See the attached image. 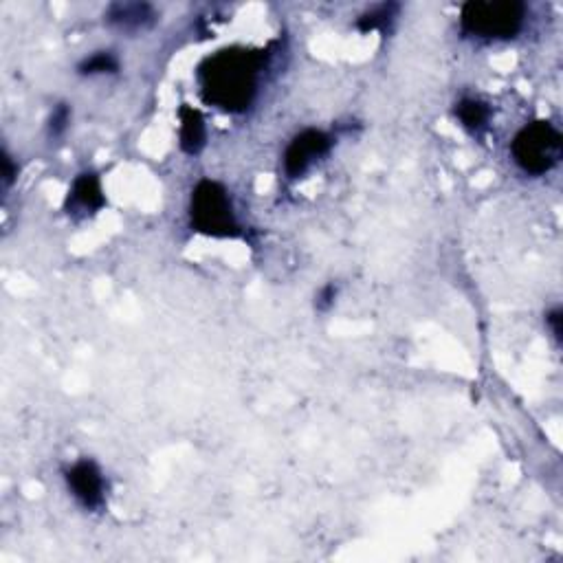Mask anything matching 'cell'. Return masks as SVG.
I'll use <instances>...</instances> for the list:
<instances>
[{"label":"cell","mask_w":563,"mask_h":563,"mask_svg":"<svg viewBox=\"0 0 563 563\" xmlns=\"http://www.w3.org/2000/svg\"><path fill=\"white\" fill-rule=\"evenodd\" d=\"M399 9H401V5H396V3L374 5L368 11H363V14L357 18V29L361 33L385 29L396 18V14H399Z\"/></svg>","instance_id":"8fae6325"},{"label":"cell","mask_w":563,"mask_h":563,"mask_svg":"<svg viewBox=\"0 0 563 563\" xmlns=\"http://www.w3.org/2000/svg\"><path fill=\"white\" fill-rule=\"evenodd\" d=\"M159 14L150 3H113L104 14L110 27L124 33H137L150 29Z\"/></svg>","instance_id":"ba28073f"},{"label":"cell","mask_w":563,"mask_h":563,"mask_svg":"<svg viewBox=\"0 0 563 563\" xmlns=\"http://www.w3.org/2000/svg\"><path fill=\"white\" fill-rule=\"evenodd\" d=\"M64 205L69 216H88L99 212L106 205L102 179L95 172H82L73 181Z\"/></svg>","instance_id":"52a82bcc"},{"label":"cell","mask_w":563,"mask_h":563,"mask_svg":"<svg viewBox=\"0 0 563 563\" xmlns=\"http://www.w3.org/2000/svg\"><path fill=\"white\" fill-rule=\"evenodd\" d=\"M16 176H18V168L14 165V159L9 157L7 150H3V187L5 190H9V187L14 185Z\"/></svg>","instance_id":"9a60e30c"},{"label":"cell","mask_w":563,"mask_h":563,"mask_svg":"<svg viewBox=\"0 0 563 563\" xmlns=\"http://www.w3.org/2000/svg\"><path fill=\"white\" fill-rule=\"evenodd\" d=\"M333 137L328 135L324 130L317 128H306L302 130L300 135H295L291 139L289 146H286L284 152V172L289 179H300L315 161H319L322 157L330 152L333 148Z\"/></svg>","instance_id":"5b68a950"},{"label":"cell","mask_w":563,"mask_h":563,"mask_svg":"<svg viewBox=\"0 0 563 563\" xmlns=\"http://www.w3.org/2000/svg\"><path fill=\"white\" fill-rule=\"evenodd\" d=\"M264 53L245 47L218 51L198 66V82L207 104L225 113L247 110L258 93Z\"/></svg>","instance_id":"6da1fadb"},{"label":"cell","mask_w":563,"mask_h":563,"mask_svg":"<svg viewBox=\"0 0 563 563\" xmlns=\"http://www.w3.org/2000/svg\"><path fill=\"white\" fill-rule=\"evenodd\" d=\"M335 297H337V286L335 284H326L324 289L317 293V300H315L317 311H328V308L335 304Z\"/></svg>","instance_id":"5bb4252c"},{"label":"cell","mask_w":563,"mask_h":563,"mask_svg":"<svg viewBox=\"0 0 563 563\" xmlns=\"http://www.w3.org/2000/svg\"><path fill=\"white\" fill-rule=\"evenodd\" d=\"M561 308L557 306V308H553V311H550L548 315H546V324L550 326V330H553V335H555V339L557 341H561Z\"/></svg>","instance_id":"2e32d148"},{"label":"cell","mask_w":563,"mask_h":563,"mask_svg":"<svg viewBox=\"0 0 563 563\" xmlns=\"http://www.w3.org/2000/svg\"><path fill=\"white\" fill-rule=\"evenodd\" d=\"M526 5L517 0H469L460 9V27L480 40H511L524 29Z\"/></svg>","instance_id":"7a4b0ae2"},{"label":"cell","mask_w":563,"mask_h":563,"mask_svg":"<svg viewBox=\"0 0 563 563\" xmlns=\"http://www.w3.org/2000/svg\"><path fill=\"white\" fill-rule=\"evenodd\" d=\"M190 223L198 234L209 238H240V223L225 185L218 181H198L190 198Z\"/></svg>","instance_id":"3957f363"},{"label":"cell","mask_w":563,"mask_h":563,"mask_svg":"<svg viewBox=\"0 0 563 563\" xmlns=\"http://www.w3.org/2000/svg\"><path fill=\"white\" fill-rule=\"evenodd\" d=\"M77 71L82 75H106V73H117L119 71V60L115 53L110 51H97L91 58H86L77 66Z\"/></svg>","instance_id":"7c38bea8"},{"label":"cell","mask_w":563,"mask_h":563,"mask_svg":"<svg viewBox=\"0 0 563 563\" xmlns=\"http://www.w3.org/2000/svg\"><path fill=\"white\" fill-rule=\"evenodd\" d=\"M456 117L460 126L469 130L471 135H480L482 130H487L491 119V108L487 102H482L478 97H465L456 104Z\"/></svg>","instance_id":"30bf717a"},{"label":"cell","mask_w":563,"mask_h":563,"mask_svg":"<svg viewBox=\"0 0 563 563\" xmlns=\"http://www.w3.org/2000/svg\"><path fill=\"white\" fill-rule=\"evenodd\" d=\"M179 143H181V150L185 154H201L205 143H207V128H205V119L203 115L198 113L196 108H192L190 104H183L179 108Z\"/></svg>","instance_id":"9c48e42d"},{"label":"cell","mask_w":563,"mask_h":563,"mask_svg":"<svg viewBox=\"0 0 563 563\" xmlns=\"http://www.w3.org/2000/svg\"><path fill=\"white\" fill-rule=\"evenodd\" d=\"M511 154L517 168L531 176H544L563 157L561 132L546 119L526 124L511 143Z\"/></svg>","instance_id":"277c9868"},{"label":"cell","mask_w":563,"mask_h":563,"mask_svg":"<svg viewBox=\"0 0 563 563\" xmlns=\"http://www.w3.org/2000/svg\"><path fill=\"white\" fill-rule=\"evenodd\" d=\"M66 487L73 493V498L80 502L84 509L97 511L102 509L106 502V482L104 473L93 460H77L73 467L66 469L64 473Z\"/></svg>","instance_id":"8992f818"},{"label":"cell","mask_w":563,"mask_h":563,"mask_svg":"<svg viewBox=\"0 0 563 563\" xmlns=\"http://www.w3.org/2000/svg\"><path fill=\"white\" fill-rule=\"evenodd\" d=\"M69 121H71V108H69V104H58V106H55L51 117H49V124H47L49 137H53V139L62 137L64 132H66V128H69Z\"/></svg>","instance_id":"4fadbf2b"}]
</instances>
